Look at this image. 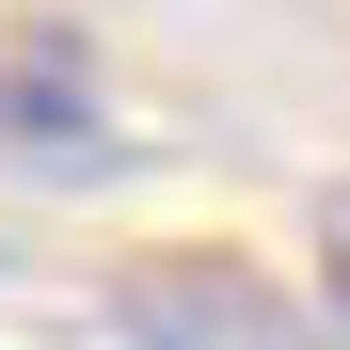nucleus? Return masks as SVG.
I'll return each mask as SVG.
<instances>
[{
  "label": "nucleus",
  "mask_w": 350,
  "mask_h": 350,
  "mask_svg": "<svg viewBox=\"0 0 350 350\" xmlns=\"http://www.w3.org/2000/svg\"><path fill=\"white\" fill-rule=\"evenodd\" d=\"M128 334L144 350H303V303L255 286L239 255H159L128 271Z\"/></svg>",
  "instance_id": "f257e3e1"
},
{
  "label": "nucleus",
  "mask_w": 350,
  "mask_h": 350,
  "mask_svg": "<svg viewBox=\"0 0 350 350\" xmlns=\"http://www.w3.org/2000/svg\"><path fill=\"white\" fill-rule=\"evenodd\" d=\"M96 128H111V111H96V48L80 32H0V144H16V159H96Z\"/></svg>",
  "instance_id": "f03ea898"
},
{
  "label": "nucleus",
  "mask_w": 350,
  "mask_h": 350,
  "mask_svg": "<svg viewBox=\"0 0 350 350\" xmlns=\"http://www.w3.org/2000/svg\"><path fill=\"white\" fill-rule=\"evenodd\" d=\"M319 319H350V191H319Z\"/></svg>",
  "instance_id": "7ed1b4c3"
}]
</instances>
